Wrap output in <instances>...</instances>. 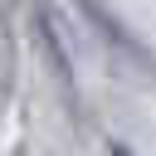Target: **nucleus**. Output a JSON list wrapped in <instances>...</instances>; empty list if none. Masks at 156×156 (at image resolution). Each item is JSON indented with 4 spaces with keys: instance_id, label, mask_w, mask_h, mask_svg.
Instances as JSON below:
<instances>
[{
    "instance_id": "obj_1",
    "label": "nucleus",
    "mask_w": 156,
    "mask_h": 156,
    "mask_svg": "<svg viewBox=\"0 0 156 156\" xmlns=\"http://www.w3.org/2000/svg\"><path fill=\"white\" fill-rule=\"evenodd\" d=\"M73 5H78V15L93 24V34H98V39H102V44H107V49H112V54H117L132 73L156 78V54L146 49V39H141V34H136L122 15H112L102 0H73Z\"/></svg>"
},
{
    "instance_id": "obj_2",
    "label": "nucleus",
    "mask_w": 156,
    "mask_h": 156,
    "mask_svg": "<svg viewBox=\"0 0 156 156\" xmlns=\"http://www.w3.org/2000/svg\"><path fill=\"white\" fill-rule=\"evenodd\" d=\"M34 34H39V49H44V58H49V68H54V78H58L63 98L73 102V93H78V68H73V54H68L63 29H58V20H54V10H49V5H39V10H34Z\"/></svg>"
},
{
    "instance_id": "obj_3",
    "label": "nucleus",
    "mask_w": 156,
    "mask_h": 156,
    "mask_svg": "<svg viewBox=\"0 0 156 156\" xmlns=\"http://www.w3.org/2000/svg\"><path fill=\"white\" fill-rule=\"evenodd\" d=\"M107 156H141V151L127 146V141H107Z\"/></svg>"
}]
</instances>
